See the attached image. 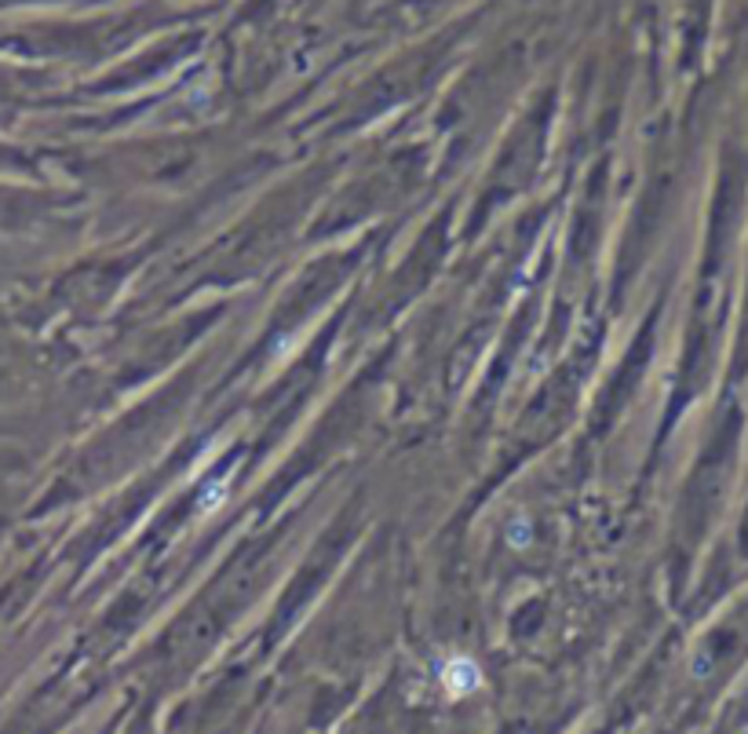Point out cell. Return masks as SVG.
Returning <instances> with one entry per match:
<instances>
[{"label":"cell","mask_w":748,"mask_h":734,"mask_svg":"<svg viewBox=\"0 0 748 734\" xmlns=\"http://www.w3.org/2000/svg\"><path fill=\"white\" fill-rule=\"evenodd\" d=\"M445 687H449V694H471L482 683V676H479V669L468 662V657H457L453 665L445 669Z\"/></svg>","instance_id":"1"}]
</instances>
